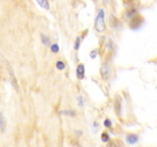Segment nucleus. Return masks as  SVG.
Here are the masks:
<instances>
[{
	"label": "nucleus",
	"mask_w": 157,
	"mask_h": 147,
	"mask_svg": "<svg viewBox=\"0 0 157 147\" xmlns=\"http://www.w3.org/2000/svg\"><path fill=\"white\" fill-rule=\"evenodd\" d=\"M104 17H105L104 11L103 9H100L98 11V14L96 17V19H95L94 24L95 28L98 32H103L105 30L106 26L105 22H104Z\"/></svg>",
	"instance_id": "1"
},
{
	"label": "nucleus",
	"mask_w": 157,
	"mask_h": 147,
	"mask_svg": "<svg viewBox=\"0 0 157 147\" xmlns=\"http://www.w3.org/2000/svg\"><path fill=\"white\" fill-rule=\"evenodd\" d=\"M144 21V17L139 15H134V16L131 18V20H130V28L131 29L139 28L142 25Z\"/></svg>",
	"instance_id": "2"
},
{
	"label": "nucleus",
	"mask_w": 157,
	"mask_h": 147,
	"mask_svg": "<svg viewBox=\"0 0 157 147\" xmlns=\"http://www.w3.org/2000/svg\"><path fill=\"white\" fill-rule=\"evenodd\" d=\"M6 64H7V70H8V72H9V77H10V81H11V83H12V87H14V89H15L16 91H18V82H17L16 77H15V74H14L13 68H12V66H11L10 64H9L8 62H6Z\"/></svg>",
	"instance_id": "3"
},
{
	"label": "nucleus",
	"mask_w": 157,
	"mask_h": 147,
	"mask_svg": "<svg viewBox=\"0 0 157 147\" xmlns=\"http://www.w3.org/2000/svg\"><path fill=\"white\" fill-rule=\"evenodd\" d=\"M101 74L103 79L107 80L109 77V76H110V69H109V66L107 64H103L101 69Z\"/></svg>",
	"instance_id": "4"
},
{
	"label": "nucleus",
	"mask_w": 157,
	"mask_h": 147,
	"mask_svg": "<svg viewBox=\"0 0 157 147\" xmlns=\"http://www.w3.org/2000/svg\"><path fill=\"white\" fill-rule=\"evenodd\" d=\"M84 71H85V69H84V64H79L76 70V74L78 79L81 80L84 77Z\"/></svg>",
	"instance_id": "5"
},
{
	"label": "nucleus",
	"mask_w": 157,
	"mask_h": 147,
	"mask_svg": "<svg viewBox=\"0 0 157 147\" xmlns=\"http://www.w3.org/2000/svg\"><path fill=\"white\" fill-rule=\"evenodd\" d=\"M139 140V137H138L137 135L136 134H129L127 136V141L128 143L130 144H135L138 142Z\"/></svg>",
	"instance_id": "6"
},
{
	"label": "nucleus",
	"mask_w": 157,
	"mask_h": 147,
	"mask_svg": "<svg viewBox=\"0 0 157 147\" xmlns=\"http://www.w3.org/2000/svg\"><path fill=\"white\" fill-rule=\"evenodd\" d=\"M114 108H115V112L116 113H117L118 115L121 114V100L120 99L119 97L116 98L115 100V105H114Z\"/></svg>",
	"instance_id": "7"
},
{
	"label": "nucleus",
	"mask_w": 157,
	"mask_h": 147,
	"mask_svg": "<svg viewBox=\"0 0 157 147\" xmlns=\"http://www.w3.org/2000/svg\"><path fill=\"white\" fill-rule=\"evenodd\" d=\"M107 147H125L124 144L118 139H115V140L111 141L110 143L108 144Z\"/></svg>",
	"instance_id": "8"
},
{
	"label": "nucleus",
	"mask_w": 157,
	"mask_h": 147,
	"mask_svg": "<svg viewBox=\"0 0 157 147\" xmlns=\"http://www.w3.org/2000/svg\"><path fill=\"white\" fill-rule=\"evenodd\" d=\"M41 8L45 9H49V2L48 0H36Z\"/></svg>",
	"instance_id": "9"
},
{
	"label": "nucleus",
	"mask_w": 157,
	"mask_h": 147,
	"mask_svg": "<svg viewBox=\"0 0 157 147\" xmlns=\"http://www.w3.org/2000/svg\"><path fill=\"white\" fill-rule=\"evenodd\" d=\"M0 127H1V132L2 133H3V132L5 131V130H6V120H5L4 119V116H3L2 113H1V116H0Z\"/></svg>",
	"instance_id": "10"
},
{
	"label": "nucleus",
	"mask_w": 157,
	"mask_h": 147,
	"mask_svg": "<svg viewBox=\"0 0 157 147\" xmlns=\"http://www.w3.org/2000/svg\"><path fill=\"white\" fill-rule=\"evenodd\" d=\"M41 41H42L43 44L45 46H47V47H48L51 44V41L48 37L46 36L45 35H43V34H41Z\"/></svg>",
	"instance_id": "11"
},
{
	"label": "nucleus",
	"mask_w": 157,
	"mask_h": 147,
	"mask_svg": "<svg viewBox=\"0 0 157 147\" xmlns=\"http://www.w3.org/2000/svg\"><path fill=\"white\" fill-rule=\"evenodd\" d=\"M56 67L58 70H63L65 67V64H64V63L63 61H58L56 63Z\"/></svg>",
	"instance_id": "12"
},
{
	"label": "nucleus",
	"mask_w": 157,
	"mask_h": 147,
	"mask_svg": "<svg viewBox=\"0 0 157 147\" xmlns=\"http://www.w3.org/2000/svg\"><path fill=\"white\" fill-rule=\"evenodd\" d=\"M101 139H102L103 142H107L110 140V136H109V135L107 134L106 132H104V133H103L102 135H101Z\"/></svg>",
	"instance_id": "13"
},
{
	"label": "nucleus",
	"mask_w": 157,
	"mask_h": 147,
	"mask_svg": "<svg viewBox=\"0 0 157 147\" xmlns=\"http://www.w3.org/2000/svg\"><path fill=\"white\" fill-rule=\"evenodd\" d=\"M51 50L54 53H58L59 51V46L58 45V44H54L51 46Z\"/></svg>",
	"instance_id": "14"
},
{
	"label": "nucleus",
	"mask_w": 157,
	"mask_h": 147,
	"mask_svg": "<svg viewBox=\"0 0 157 147\" xmlns=\"http://www.w3.org/2000/svg\"><path fill=\"white\" fill-rule=\"evenodd\" d=\"M80 44H81V38H80V37H78L76 38V41H75V46H74L75 50H78V48L80 47Z\"/></svg>",
	"instance_id": "15"
},
{
	"label": "nucleus",
	"mask_w": 157,
	"mask_h": 147,
	"mask_svg": "<svg viewBox=\"0 0 157 147\" xmlns=\"http://www.w3.org/2000/svg\"><path fill=\"white\" fill-rule=\"evenodd\" d=\"M104 125L106 127H110V126H111V121H110V119H105V120H104Z\"/></svg>",
	"instance_id": "16"
},
{
	"label": "nucleus",
	"mask_w": 157,
	"mask_h": 147,
	"mask_svg": "<svg viewBox=\"0 0 157 147\" xmlns=\"http://www.w3.org/2000/svg\"><path fill=\"white\" fill-rule=\"evenodd\" d=\"M78 105L79 106H83L84 105V99L81 96H79L78 97Z\"/></svg>",
	"instance_id": "17"
},
{
	"label": "nucleus",
	"mask_w": 157,
	"mask_h": 147,
	"mask_svg": "<svg viewBox=\"0 0 157 147\" xmlns=\"http://www.w3.org/2000/svg\"><path fill=\"white\" fill-rule=\"evenodd\" d=\"M63 113H64V114L66 115H68V116H73L74 114H75V112L71 111V110H64V112H63Z\"/></svg>",
	"instance_id": "18"
}]
</instances>
